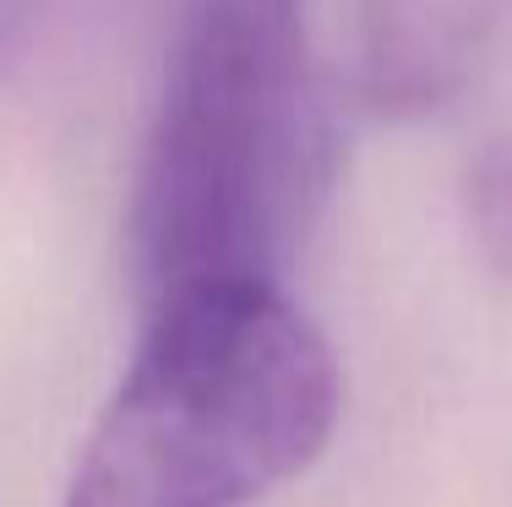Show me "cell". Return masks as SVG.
Listing matches in <instances>:
<instances>
[{
    "mask_svg": "<svg viewBox=\"0 0 512 507\" xmlns=\"http://www.w3.org/2000/svg\"><path fill=\"white\" fill-rule=\"evenodd\" d=\"M463 219L485 268L512 279V137H491L463 175Z\"/></svg>",
    "mask_w": 512,
    "mask_h": 507,
    "instance_id": "obj_4",
    "label": "cell"
},
{
    "mask_svg": "<svg viewBox=\"0 0 512 507\" xmlns=\"http://www.w3.org/2000/svg\"><path fill=\"white\" fill-rule=\"evenodd\" d=\"M338 360L284 284H207L142 338L66 507H246L306 475L338 426Z\"/></svg>",
    "mask_w": 512,
    "mask_h": 507,
    "instance_id": "obj_2",
    "label": "cell"
},
{
    "mask_svg": "<svg viewBox=\"0 0 512 507\" xmlns=\"http://www.w3.org/2000/svg\"><path fill=\"white\" fill-rule=\"evenodd\" d=\"M17 6H22V0H0V33H6L11 22H17Z\"/></svg>",
    "mask_w": 512,
    "mask_h": 507,
    "instance_id": "obj_5",
    "label": "cell"
},
{
    "mask_svg": "<svg viewBox=\"0 0 512 507\" xmlns=\"http://www.w3.org/2000/svg\"><path fill=\"white\" fill-rule=\"evenodd\" d=\"M333 175L306 0H180L126 219L142 311L207 284H284Z\"/></svg>",
    "mask_w": 512,
    "mask_h": 507,
    "instance_id": "obj_1",
    "label": "cell"
},
{
    "mask_svg": "<svg viewBox=\"0 0 512 507\" xmlns=\"http://www.w3.org/2000/svg\"><path fill=\"white\" fill-rule=\"evenodd\" d=\"M512 0H360L355 99L371 115L420 120L458 99Z\"/></svg>",
    "mask_w": 512,
    "mask_h": 507,
    "instance_id": "obj_3",
    "label": "cell"
}]
</instances>
